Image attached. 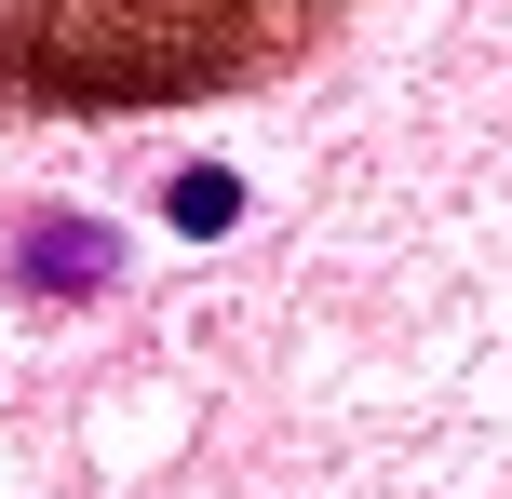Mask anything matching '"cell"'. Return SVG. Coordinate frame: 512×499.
<instances>
[{"mask_svg":"<svg viewBox=\"0 0 512 499\" xmlns=\"http://www.w3.org/2000/svg\"><path fill=\"white\" fill-rule=\"evenodd\" d=\"M310 41V0H0V81L14 95H216Z\"/></svg>","mask_w":512,"mask_h":499,"instance_id":"obj_1","label":"cell"},{"mask_svg":"<svg viewBox=\"0 0 512 499\" xmlns=\"http://www.w3.org/2000/svg\"><path fill=\"white\" fill-rule=\"evenodd\" d=\"M14 284L27 297H108L122 284V230H108V216H68V203L27 216L14 230Z\"/></svg>","mask_w":512,"mask_h":499,"instance_id":"obj_2","label":"cell"},{"mask_svg":"<svg viewBox=\"0 0 512 499\" xmlns=\"http://www.w3.org/2000/svg\"><path fill=\"white\" fill-rule=\"evenodd\" d=\"M162 216H176V230H230V216H243V176H230V162H189V176L162 189Z\"/></svg>","mask_w":512,"mask_h":499,"instance_id":"obj_3","label":"cell"}]
</instances>
